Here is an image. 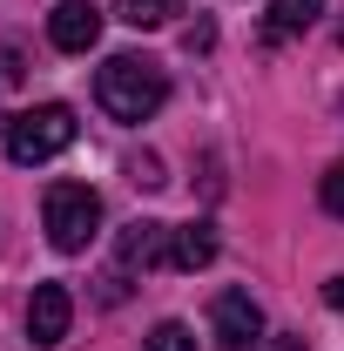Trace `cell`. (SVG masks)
Wrapping results in <instances>:
<instances>
[{
  "mask_svg": "<svg viewBox=\"0 0 344 351\" xmlns=\"http://www.w3.org/2000/svg\"><path fill=\"white\" fill-rule=\"evenodd\" d=\"M95 101H101L115 122H149V115L169 101V75H162L149 54H108L101 75H95Z\"/></svg>",
  "mask_w": 344,
  "mask_h": 351,
  "instance_id": "6da1fadb",
  "label": "cell"
},
{
  "mask_svg": "<svg viewBox=\"0 0 344 351\" xmlns=\"http://www.w3.org/2000/svg\"><path fill=\"white\" fill-rule=\"evenodd\" d=\"M7 156L21 162V169H34V162H54L68 142H75V108L68 101H41V108H27V115H7Z\"/></svg>",
  "mask_w": 344,
  "mask_h": 351,
  "instance_id": "7a4b0ae2",
  "label": "cell"
},
{
  "mask_svg": "<svg viewBox=\"0 0 344 351\" xmlns=\"http://www.w3.org/2000/svg\"><path fill=\"white\" fill-rule=\"evenodd\" d=\"M41 223H47V243L75 257V250L95 243V230H101V196H95L88 182H47Z\"/></svg>",
  "mask_w": 344,
  "mask_h": 351,
  "instance_id": "3957f363",
  "label": "cell"
},
{
  "mask_svg": "<svg viewBox=\"0 0 344 351\" xmlns=\"http://www.w3.org/2000/svg\"><path fill=\"white\" fill-rule=\"evenodd\" d=\"M210 324H216V338L230 351H250L263 338V311L250 291H216V304H210Z\"/></svg>",
  "mask_w": 344,
  "mask_h": 351,
  "instance_id": "277c9868",
  "label": "cell"
},
{
  "mask_svg": "<svg viewBox=\"0 0 344 351\" xmlns=\"http://www.w3.org/2000/svg\"><path fill=\"white\" fill-rule=\"evenodd\" d=\"M68 324H75V298H68V284H34V298H27V338L47 351V345L68 338Z\"/></svg>",
  "mask_w": 344,
  "mask_h": 351,
  "instance_id": "5b68a950",
  "label": "cell"
},
{
  "mask_svg": "<svg viewBox=\"0 0 344 351\" xmlns=\"http://www.w3.org/2000/svg\"><path fill=\"white\" fill-rule=\"evenodd\" d=\"M47 41L61 47V54H88V47L101 41V7L95 0H61L47 14Z\"/></svg>",
  "mask_w": 344,
  "mask_h": 351,
  "instance_id": "8992f818",
  "label": "cell"
},
{
  "mask_svg": "<svg viewBox=\"0 0 344 351\" xmlns=\"http://www.w3.org/2000/svg\"><path fill=\"white\" fill-rule=\"evenodd\" d=\"M169 243H175L169 223H129V230H122V270H156V263H169Z\"/></svg>",
  "mask_w": 344,
  "mask_h": 351,
  "instance_id": "52a82bcc",
  "label": "cell"
},
{
  "mask_svg": "<svg viewBox=\"0 0 344 351\" xmlns=\"http://www.w3.org/2000/svg\"><path fill=\"white\" fill-rule=\"evenodd\" d=\"M210 257H216V230H210V223H182L175 243H169V263H175V270H203Z\"/></svg>",
  "mask_w": 344,
  "mask_h": 351,
  "instance_id": "ba28073f",
  "label": "cell"
},
{
  "mask_svg": "<svg viewBox=\"0 0 344 351\" xmlns=\"http://www.w3.org/2000/svg\"><path fill=\"white\" fill-rule=\"evenodd\" d=\"M317 14H324V0H270V34H304V27H317Z\"/></svg>",
  "mask_w": 344,
  "mask_h": 351,
  "instance_id": "9c48e42d",
  "label": "cell"
},
{
  "mask_svg": "<svg viewBox=\"0 0 344 351\" xmlns=\"http://www.w3.org/2000/svg\"><path fill=\"white\" fill-rule=\"evenodd\" d=\"M189 0H115V14L129 21V27H162V21H175Z\"/></svg>",
  "mask_w": 344,
  "mask_h": 351,
  "instance_id": "30bf717a",
  "label": "cell"
},
{
  "mask_svg": "<svg viewBox=\"0 0 344 351\" xmlns=\"http://www.w3.org/2000/svg\"><path fill=\"white\" fill-rule=\"evenodd\" d=\"M142 351H196V338H189V324H156L142 338Z\"/></svg>",
  "mask_w": 344,
  "mask_h": 351,
  "instance_id": "8fae6325",
  "label": "cell"
},
{
  "mask_svg": "<svg viewBox=\"0 0 344 351\" xmlns=\"http://www.w3.org/2000/svg\"><path fill=\"white\" fill-rule=\"evenodd\" d=\"M317 203H324L331 217H344V162H331V169H324V182H317Z\"/></svg>",
  "mask_w": 344,
  "mask_h": 351,
  "instance_id": "7c38bea8",
  "label": "cell"
},
{
  "mask_svg": "<svg viewBox=\"0 0 344 351\" xmlns=\"http://www.w3.org/2000/svg\"><path fill=\"white\" fill-rule=\"evenodd\" d=\"M129 182H135V189H162L169 176H162V162H156V156H135V162H129Z\"/></svg>",
  "mask_w": 344,
  "mask_h": 351,
  "instance_id": "4fadbf2b",
  "label": "cell"
},
{
  "mask_svg": "<svg viewBox=\"0 0 344 351\" xmlns=\"http://www.w3.org/2000/svg\"><path fill=\"white\" fill-rule=\"evenodd\" d=\"M182 41H189V54H196V47H210V41H216V27H210V21H196V27H189Z\"/></svg>",
  "mask_w": 344,
  "mask_h": 351,
  "instance_id": "5bb4252c",
  "label": "cell"
},
{
  "mask_svg": "<svg viewBox=\"0 0 344 351\" xmlns=\"http://www.w3.org/2000/svg\"><path fill=\"white\" fill-rule=\"evenodd\" d=\"M324 304H331V311H344V277H324Z\"/></svg>",
  "mask_w": 344,
  "mask_h": 351,
  "instance_id": "9a60e30c",
  "label": "cell"
},
{
  "mask_svg": "<svg viewBox=\"0 0 344 351\" xmlns=\"http://www.w3.org/2000/svg\"><path fill=\"white\" fill-rule=\"evenodd\" d=\"M270 351H310V338H270Z\"/></svg>",
  "mask_w": 344,
  "mask_h": 351,
  "instance_id": "2e32d148",
  "label": "cell"
},
{
  "mask_svg": "<svg viewBox=\"0 0 344 351\" xmlns=\"http://www.w3.org/2000/svg\"><path fill=\"white\" fill-rule=\"evenodd\" d=\"M338 41H344V27H338Z\"/></svg>",
  "mask_w": 344,
  "mask_h": 351,
  "instance_id": "e0dca14e",
  "label": "cell"
}]
</instances>
